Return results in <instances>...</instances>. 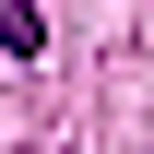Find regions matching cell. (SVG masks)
I'll return each instance as SVG.
<instances>
[{"label": "cell", "instance_id": "1", "mask_svg": "<svg viewBox=\"0 0 154 154\" xmlns=\"http://www.w3.org/2000/svg\"><path fill=\"white\" fill-rule=\"evenodd\" d=\"M0 48H12V59H36V48H48V24H36V0H0Z\"/></svg>", "mask_w": 154, "mask_h": 154}]
</instances>
